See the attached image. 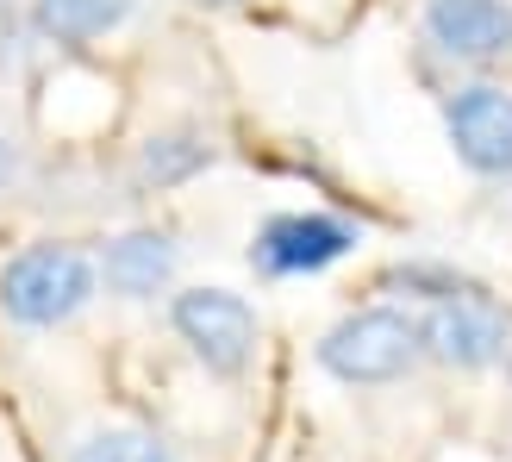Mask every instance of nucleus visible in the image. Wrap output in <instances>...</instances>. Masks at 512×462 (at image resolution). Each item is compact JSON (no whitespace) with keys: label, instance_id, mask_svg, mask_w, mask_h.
Listing matches in <instances>:
<instances>
[{"label":"nucleus","instance_id":"f257e3e1","mask_svg":"<svg viewBox=\"0 0 512 462\" xmlns=\"http://www.w3.org/2000/svg\"><path fill=\"white\" fill-rule=\"evenodd\" d=\"M94 288H100L94 256L75 250V244L44 238V244H25L13 263L0 269V313L13 325H32V331L69 325L94 300Z\"/></svg>","mask_w":512,"mask_h":462},{"label":"nucleus","instance_id":"f03ea898","mask_svg":"<svg viewBox=\"0 0 512 462\" xmlns=\"http://www.w3.org/2000/svg\"><path fill=\"white\" fill-rule=\"evenodd\" d=\"M419 325L394 313V306H363V313L338 319L319 338V369L338 375L344 388H381V381H400L419 363Z\"/></svg>","mask_w":512,"mask_h":462},{"label":"nucleus","instance_id":"7ed1b4c3","mask_svg":"<svg viewBox=\"0 0 512 462\" xmlns=\"http://www.w3.org/2000/svg\"><path fill=\"white\" fill-rule=\"evenodd\" d=\"M175 338L194 350V363H207L213 375H244L256 356V313L232 288H188L169 306Z\"/></svg>","mask_w":512,"mask_h":462},{"label":"nucleus","instance_id":"20e7f679","mask_svg":"<svg viewBox=\"0 0 512 462\" xmlns=\"http://www.w3.org/2000/svg\"><path fill=\"white\" fill-rule=\"evenodd\" d=\"M419 350L431 356V363H444V369H488V363H500V356L512 350V319L488 294L463 288V294L438 300L419 319Z\"/></svg>","mask_w":512,"mask_h":462},{"label":"nucleus","instance_id":"39448f33","mask_svg":"<svg viewBox=\"0 0 512 462\" xmlns=\"http://www.w3.org/2000/svg\"><path fill=\"white\" fill-rule=\"evenodd\" d=\"M363 244V231L350 219H331V213H281L256 231L250 244V269L263 275H319L331 269L338 256H350Z\"/></svg>","mask_w":512,"mask_h":462},{"label":"nucleus","instance_id":"423d86ee","mask_svg":"<svg viewBox=\"0 0 512 462\" xmlns=\"http://www.w3.org/2000/svg\"><path fill=\"white\" fill-rule=\"evenodd\" d=\"M444 132L475 175L488 182H512V94L494 82L456 88L444 100Z\"/></svg>","mask_w":512,"mask_h":462},{"label":"nucleus","instance_id":"0eeeda50","mask_svg":"<svg viewBox=\"0 0 512 462\" xmlns=\"http://www.w3.org/2000/svg\"><path fill=\"white\" fill-rule=\"evenodd\" d=\"M419 32L456 63H500L512 57V0H425Z\"/></svg>","mask_w":512,"mask_h":462},{"label":"nucleus","instance_id":"6e6552de","mask_svg":"<svg viewBox=\"0 0 512 462\" xmlns=\"http://www.w3.org/2000/svg\"><path fill=\"white\" fill-rule=\"evenodd\" d=\"M94 269L119 300H157L175 281V244L163 231H119V238L100 250Z\"/></svg>","mask_w":512,"mask_h":462},{"label":"nucleus","instance_id":"1a4fd4ad","mask_svg":"<svg viewBox=\"0 0 512 462\" xmlns=\"http://www.w3.org/2000/svg\"><path fill=\"white\" fill-rule=\"evenodd\" d=\"M138 0H32V25L50 44H94L132 19Z\"/></svg>","mask_w":512,"mask_h":462},{"label":"nucleus","instance_id":"9d476101","mask_svg":"<svg viewBox=\"0 0 512 462\" xmlns=\"http://www.w3.org/2000/svg\"><path fill=\"white\" fill-rule=\"evenodd\" d=\"M213 163V144L200 132H150L138 150V182L144 188H175Z\"/></svg>","mask_w":512,"mask_h":462},{"label":"nucleus","instance_id":"9b49d317","mask_svg":"<svg viewBox=\"0 0 512 462\" xmlns=\"http://www.w3.org/2000/svg\"><path fill=\"white\" fill-rule=\"evenodd\" d=\"M63 462H175V450L150 425H100Z\"/></svg>","mask_w":512,"mask_h":462},{"label":"nucleus","instance_id":"f8f14e48","mask_svg":"<svg viewBox=\"0 0 512 462\" xmlns=\"http://www.w3.org/2000/svg\"><path fill=\"white\" fill-rule=\"evenodd\" d=\"M7 169H13V157H7V144H0V182H7Z\"/></svg>","mask_w":512,"mask_h":462},{"label":"nucleus","instance_id":"ddd939ff","mask_svg":"<svg viewBox=\"0 0 512 462\" xmlns=\"http://www.w3.org/2000/svg\"><path fill=\"white\" fill-rule=\"evenodd\" d=\"M213 7H232V0H213Z\"/></svg>","mask_w":512,"mask_h":462}]
</instances>
